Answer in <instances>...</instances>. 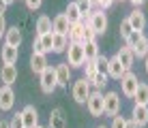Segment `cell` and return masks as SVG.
I'll return each mask as SVG.
<instances>
[{
	"label": "cell",
	"instance_id": "obj_1",
	"mask_svg": "<svg viewBox=\"0 0 148 128\" xmlns=\"http://www.w3.org/2000/svg\"><path fill=\"white\" fill-rule=\"evenodd\" d=\"M67 64L71 68H82L86 62V56H84V45L82 43H69L67 47Z\"/></svg>",
	"mask_w": 148,
	"mask_h": 128
},
{
	"label": "cell",
	"instance_id": "obj_2",
	"mask_svg": "<svg viewBox=\"0 0 148 128\" xmlns=\"http://www.w3.org/2000/svg\"><path fill=\"white\" fill-rule=\"evenodd\" d=\"M90 81L86 79V77H82L73 83V88H71V94H73V100L77 102V105H86V100H88L90 96Z\"/></svg>",
	"mask_w": 148,
	"mask_h": 128
},
{
	"label": "cell",
	"instance_id": "obj_3",
	"mask_svg": "<svg viewBox=\"0 0 148 128\" xmlns=\"http://www.w3.org/2000/svg\"><path fill=\"white\" fill-rule=\"evenodd\" d=\"M120 107L122 105H120L118 92H108V94H103V115H110V117L118 115Z\"/></svg>",
	"mask_w": 148,
	"mask_h": 128
},
{
	"label": "cell",
	"instance_id": "obj_4",
	"mask_svg": "<svg viewBox=\"0 0 148 128\" xmlns=\"http://www.w3.org/2000/svg\"><path fill=\"white\" fill-rule=\"evenodd\" d=\"M86 107H88V113L92 117H101L103 115V92L92 90L88 100H86Z\"/></svg>",
	"mask_w": 148,
	"mask_h": 128
},
{
	"label": "cell",
	"instance_id": "obj_5",
	"mask_svg": "<svg viewBox=\"0 0 148 128\" xmlns=\"http://www.w3.org/2000/svg\"><path fill=\"white\" fill-rule=\"evenodd\" d=\"M118 81H120V90H122V94H125L127 98H133V94H135V90H137V83H140L137 75H133L131 70H127V73L122 75Z\"/></svg>",
	"mask_w": 148,
	"mask_h": 128
},
{
	"label": "cell",
	"instance_id": "obj_6",
	"mask_svg": "<svg viewBox=\"0 0 148 128\" xmlns=\"http://www.w3.org/2000/svg\"><path fill=\"white\" fill-rule=\"evenodd\" d=\"M39 77H41V90H43L45 94H52V92L58 88V81H56V68H54V66H47Z\"/></svg>",
	"mask_w": 148,
	"mask_h": 128
},
{
	"label": "cell",
	"instance_id": "obj_7",
	"mask_svg": "<svg viewBox=\"0 0 148 128\" xmlns=\"http://www.w3.org/2000/svg\"><path fill=\"white\" fill-rule=\"evenodd\" d=\"M19 113H22L24 128H37L39 126V113H37V107L34 105H26Z\"/></svg>",
	"mask_w": 148,
	"mask_h": 128
},
{
	"label": "cell",
	"instance_id": "obj_8",
	"mask_svg": "<svg viewBox=\"0 0 148 128\" xmlns=\"http://www.w3.org/2000/svg\"><path fill=\"white\" fill-rule=\"evenodd\" d=\"M88 26L97 32V37L105 34V30H108V17H105V13L103 11H92V17H90Z\"/></svg>",
	"mask_w": 148,
	"mask_h": 128
},
{
	"label": "cell",
	"instance_id": "obj_9",
	"mask_svg": "<svg viewBox=\"0 0 148 128\" xmlns=\"http://www.w3.org/2000/svg\"><path fill=\"white\" fill-rule=\"evenodd\" d=\"M15 105V92L11 85H2L0 88V111H11Z\"/></svg>",
	"mask_w": 148,
	"mask_h": 128
},
{
	"label": "cell",
	"instance_id": "obj_10",
	"mask_svg": "<svg viewBox=\"0 0 148 128\" xmlns=\"http://www.w3.org/2000/svg\"><path fill=\"white\" fill-rule=\"evenodd\" d=\"M56 68V81H58V88H67L71 81V66L67 62H60L54 66Z\"/></svg>",
	"mask_w": 148,
	"mask_h": 128
},
{
	"label": "cell",
	"instance_id": "obj_11",
	"mask_svg": "<svg viewBox=\"0 0 148 128\" xmlns=\"http://www.w3.org/2000/svg\"><path fill=\"white\" fill-rule=\"evenodd\" d=\"M24 41V34L22 30L17 28V26H11V28H7V32H4V45H11V47H19Z\"/></svg>",
	"mask_w": 148,
	"mask_h": 128
},
{
	"label": "cell",
	"instance_id": "obj_12",
	"mask_svg": "<svg viewBox=\"0 0 148 128\" xmlns=\"http://www.w3.org/2000/svg\"><path fill=\"white\" fill-rule=\"evenodd\" d=\"M0 81H4V85H13L17 81V66L2 64V68H0Z\"/></svg>",
	"mask_w": 148,
	"mask_h": 128
},
{
	"label": "cell",
	"instance_id": "obj_13",
	"mask_svg": "<svg viewBox=\"0 0 148 128\" xmlns=\"http://www.w3.org/2000/svg\"><path fill=\"white\" fill-rule=\"evenodd\" d=\"M116 58H118V62L125 66V70H131L133 68V62H135V56H133V51H131V47H120L118 49V54H116Z\"/></svg>",
	"mask_w": 148,
	"mask_h": 128
},
{
	"label": "cell",
	"instance_id": "obj_14",
	"mask_svg": "<svg viewBox=\"0 0 148 128\" xmlns=\"http://www.w3.org/2000/svg\"><path fill=\"white\" fill-rule=\"evenodd\" d=\"M47 66L49 64H47V56H45V54H32V56H30V68H32V73L41 75Z\"/></svg>",
	"mask_w": 148,
	"mask_h": 128
},
{
	"label": "cell",
	"instance_id": "obj_15",
	"mask_svg": "<svg viewBox=\"0 0 148 128\" xmlns=\"http://www.w3.org/2000/svg\"><path fill=\"white\" fill-rule=\"evenodd\" d=\"M131 115H133L131 120L137 124V128H144V126L148 124V107H146V105H135Z\"/></svg>",
	"mask_w": 148,
	"mask_h": 128
},
{
	"label": "cell",
	"instance_id": "obj_16",
	"mask_svg": "<svg viewBox=\"0 0 148 128\" xmlns=\"http://www.w3.org/2000/svg\"><path fill=\"white\" fill-rule=\"evenodd\" d=\"M127 19H129V24H131V28H133V30H142V32H144V28H146V15L142 13L140 9H133Z\"/></svg>",
	"mask_w": 148,
	"mask_h": 128
},
{
	"label": "cell",
	"instance_id": "obj_17",
	"mask_svg": "<svg viewBox=\"0 0 148 128\" xmlns=\"http://www.w3.org/2000/svg\"><path fill=\"white\" fill-rule=\"evenodd\" d=\"M105 73H108L110 79H120V77L125 75L127 70H125V66L118 62V58L114 56V58H110V62H108V70H105Z\"/></svg>",
	"mask_w": 148,
	"mask_h": 128
},
{
	"label": "cell",
	"instance_id": "obj_18",
	"mask_svg": "<svg viewBox=\"0 0 148 128\" xmlns=\"http://www.w3.org/2000/svg\"><path fill=\"white\" fill-rule=\"evenodd\" d=\"M0 58H2V64H15L19 58V47H11V45H4L0 49Z\"/></svg>",
	"mask_w": 148,
	"mask_h": 128
},
{
	"label": "cell",
	"instance_id": "obj_19",
	"mask_svg": "<svg viewBox=\"0 0 148 128\" xmlns=\"http://www.w3.org/2000/svg\"><path fill=\"white\" fill-rule=\"evenodd\" d=\"M69 47V39H67V34H58V32H54L52 34V51L54 54H64Z\"/></svg>",
	"mask_w": 148,
	"mask_h": 128
},
{
	"label": "cell",
	"instance_id": "obj_20",
	"mask_svg": "<svg viewBox=\"0 0 148 128\" xmlns=\"http://www.w3.org/2000/svg\"><path fill=\"white\" fill-rule=\"evenodd\" d=\"M49 128H67V117L60 107L52 109V113H49Z\"/></svg>",
	"mask_w": 148,
	"mask_h": 128
},
{
	"label": "cell",
	"instance_id": "obj_21",
	"mask_svg": "<svg viewBox=\"0 0 148 128\" xmlns=\"http://www.w3.org/2000/svg\"><path fill=\"white\" fill-rule=\"evenodd\" d=\"M69 28H71V22L67 19V15H64V13H60V15H56V17H54V22H52V30H54V32L67 34Z\"/></svg>",
	"mask_w": 148,
	"mask_h": 128
},
{
	"label": "cell",
	"instance_id": "obj_22",
	"mask_svg": "<svg viewBox=\"0 0 148 128\" xmlns=\"http://www.w3.org/2000/svg\"><path fill=\"white\" fill-rule=\"evenodd\" d=\"M64 15H67V19H69L71 24H82V17H84V13L79 11V7H77L75 0L67 4V13H64Z\"/></svg>",
	"mask_w": 148,
	"mask_h": 128
},
{
	"label": "cell",
	"instance_id": "obj_23",
	"mask_svg": "<svg viewBox=\"0 0 148 128\" xmlns=\"http://www.w3.org/2000/svg\"><path fill=\"white\" fill-rule=\"evenodd\" d=\"M67 39H69V43H82L84 41V24H71Z\"/></svg>",
	"mask_w": 148,
	"mask_h": 128
},
{
	"label": "cell",
	"instance_id": "obj_24",
	"mask_svg": "<svg viewBox=\"0 0 148 128\" xmlns=\"http://www.w3.org/2000/svg\"><path fill=\"white\" fill-rule=\"evenodd\" d=\"M133 100H135V105H146L148 107V83H144V81L137 83V90H135V94H133Z\"/></svg>",
	"mask_w": 148,
	"mask_h": 128
},
{
	"label": "cell",
	"instance_id": "obj_25",
	"mask_svg": "<svg viewBox=\"0 0 148 128\" xmlns=\"http://www.w3.org/2000/svg\"><path fill=\"white\" fill-rule=\"evenodd\" d=\"M47 32H54L52 30V19H49L47 15H41V17L37 19V37L47 34Z\"/></svg>",
	"mask_w": 148,
	"mask_h": 128
},
{
	"label": "cell",
	"instance_id": "obj_26",
	"mask_svg": "<svg viewBox=\"0 0 148 128\" xmlns=\"http://www.w3.org/2000/svg\"><path fill=\"white\" fill-rule=\"evenodd\" d=\"M131 51H133L135 58H146V56H148V39L142 37V39L133 45V47H131Z\"/></svg>",
	"mask_w": 148,
	"mask_h": 128
},
{
	"label": "cell",
	"instance_id": "obj_27",
	"mask_svg": "<svg viewBox=\"0 0 148 128\" xmlns=\"http://www.w3.org/2000/svg\"><path fill=\"white\" fill-rule=\"evenodd\" d=\"M108 73H97L92 79H90V88H95V90H99V92H103V88L108 85Z\"/></svg>",
	"mask_w": 148,
	"mask_h": 128
},
{
	"label": "cell",
	"instance_id": "obj_28",
	"mask_svg": "<svg viewBox=\"0 0 148 128\" xmlns=\"http://www.w3.org/2000/svg\"><path fill=\"white\" fill-rule=\"evenodd\" d=\"M52 34L54 32H47V34H41V37H37L39 45H41V54H52Z\"/></svg>",
	"mask_w": 148,
	"mask_h": 128
},
{
	"label": "cell",
	"instance_id": "obj_29",
	"mask_svg": "<svg viewBox=\"0 0 148 128\" xmlns=\"http://www.w3.org/2000/svg\"><path fill=\"white\" fill-rule=\"evenodd\" d=\"M84 56H86V60H95L97 56H99V45H97V41L84 43Z\"/></svg>",
	"mask_w": 148,
	"mask_h": 128
},
{
	"label": "cell",
	"instance_id": "obj_30",
	"mask_svg": "<svg viewBox=\"0 0 148 128\" xmlns=\"http://www.w3.org/2000/svg\"><path fill=\"white\" fill-rule=\"evenodd\" d=\"M82 68H84V77H86L88 81L92 79V77H95L97 73H99V68H97V62H95V60H86Z\"/></svg>",
	"mask_w": 148,
	"mask_h": 128
},
{
	"label": "cell",
	"instance_id": "obj_31",
	"mask_svg": "<svg viewBox=\"0 0 148 128\" xmlns=\"http://www.w3.org/2000/svg\"><path fill=\"white\" fill-rule=\"evenodd\" d=\"M142 37H144V32H142V30H133V32L129 34V37L125 39V43H127V47H133V45L137 43V41H140Z\"/></svg>",
	"mask_w": 148,
	"mask_h": 128
},
{
	"label": "cell",
	"instance_id": "obj_32",
	"mask_svg": "<svg viewBox=\"0 0 148 128\" xmlns=\"http://www.w3.org/2000/svg\"><path fill=\"white\" fill-rule=\"evenodd\" d=\"M95 62H97V68H99V73H105L108 70V62H110V58H105V56H97L95 58Z\"/></svg>",
	"mask_w": 148,
	"mask_h": 128
},
{
	"label": "cell",
	"instance_id": "obj_33",
	"mask_svg": "<svg viewBox=\"0 0 148 128\" xmlns=\"http://www.w3.org/2000/svg\"><path fill=\"white\" fill-rule=\"evenodd\" d=\"M90 41H97V32L90 28V26H84V41H82V45L90 43Z\"/></svg>",
	"mask_w": 148,
	"mask_h": 128
},
{
	"label": "cell",
	"instance_id": "obj_34",
	"mask_svg": "<svg viewBox=\"0 0 148 128\" xmlns=\"http://www.w3.org/2000/svg\"><path fill=\"white\" fill-rule=\"evenodd\" d=\"M131 32H133V28H131L129 19H122V22H120V37H122V39H127Z\"/></svg>",
	"mask_w": 148,
	"mask_h": 128
},
{
	"label": "cell",
	"instance_id": "obj_35",
	"mask_svg": "<svg viewBox=\"0 0 148 128\" xmlns=\"http://www.w3.org/2000/svg\"><path fill=\"white\" fill-rule=\"evenodd\" d=\"M125 124H127V120L122 115H114V117H112V126L110 128H125Z\"/></svg>",
	"mask_w": 148,
	"mask_h": 128
},
{
	"label": "cell",
	"instance_id": "obj_36",
	"mask_svg": "<svg viewBox=\"0 0 148 128\" xmlns=\"http://www.w3.org/2000/svg\"><path fill=\"white\" fill-rule=\"evenodd\" d=\"M9 128H24V122H22V113H15L13 120L9 122Z\"/></svg>",
	"mask_w": 148,
	"mask_h": 128
},
{
	"label": "cell",
	"instance_id": "obj_37",
	"mask_svg": "<svg viewBox=\"0 0 148 128\" xmlns=\"http://www.w3.org/2000/svg\"><path fill=\"white\" fill-rule=\"evenodd\" d=\"M24 2H26V7L30 9V11H37V9H41L43 0H24Z\"/></svg>",
	"mask_w": 148,
	"mask_h": 128
},
{
	"label": "cell",
	"instance_id": "obj_38",
	"mask_svg": "<svg viewBox=\"0 0 148 128\" xmlns=\"http://www.w3.org/2000/svg\"><path fill=\"white\" fill-rule=\"evenodd\" d=\"M75 2H77V7H79V11H82V13L92 11V7H90V2H88V0H75Z\"/></svg>",
	"mask_w": 148,
	"mask_h": 128
},
{
	"label": "cell",
	"instance_id": "obj_39",
	"mask_svg": "<svg viewBox=\"0 0 148 128\" xmlns=\"http://www.w3.org/2000/svg\"><path fill=\"white\" fill-rule=\"evenodd\" d=\"M7 19H4V15H0V39H4V32H7Z\"/></svg>",
	"mask_w": 148,
	"mask_h": 128
},
{
	"label": "cell",
	"instance_id": "obj_40",
	"mask_svg": "<svg viewBox=\"0 0 148 128\" xmlns=\"http://www.w3.org/2000/svg\"><path fill=\"white\" fill-rule=\"evenodd\" d=\"M112 4H114V0H99V9H101V11H105V9H110Z\"/></svg>",
	"mask_w": 148,
	"mask_h": 128
},
{
	"label": "cell",
	"instance_id": "obj_41",
	"mask_svg": "<svg viewBox=\"0 0 148 128\" xmlns=\"http://www.w3.org/2000/svg\"><path fill=\"white\" fill-rule=\"evenodd\" d=\"M7 2H4V0H0V15H4V13H7Z\"/></svg>",
	"mask_w": 148,
	"mask_h": 128
},
{
	"label": "cell",
	"instance_id": "obj_42",
	"mask_svg": "<svg viewBox=\"0 0 148 128\" xmlns=\"http://www.w3.org/2000/svg\"><path fill=\"white\" fill-rule=\"evenodd\" d=\"M129 2H131V4H133V7L137 9V7H142V4H144L146 0H129Z\"/></svg>",
	"mask_w": 148,
	"mask_h": 128
},
{
	"label": "cell",
	"instance_id": "obj_43",
	"mask_svg": "<svg viewBox=\"0 0 148 128\" xmlns=\"http://www.w3.org/2000/svg\"><path fill=\"white\" fill-rule=\"evenodd\" d=\"M125 128H137V124L133 120H127V124H125Z\"/></svg>",
	"mask_w": 148,
	"mask_h": 128
},
{
	"label": "cell",
	"instance_id": "obj_44",
	"mask_svg": "<svg viewBox=\"0 0 148 128\" xmlns=\"http://www.w3.org/2000/svg\"><path fill=\"white\" fill-rule=\"evenodd\" d=\"M144 70H146V75H148V56L144 58Z\"/></svg>",
	"mask_w": 148,
	"mask_h": 128
},
{
	"label": "cell",
	"instance_id": "obj_45",
	"mask_svg": "<svg viewBox=\"0 0 148 128\" xmlns=\"http://www.w3.org/2000/svg\"><path fill=\"white\" fill-rule=\"evenodd\" d=\"M90 2V7H99V0H88Z\"/></svg>",
	"mask_w": 148,
	"mask_h": 128
},
{
	"label": "cell",
	"instance_id": "obj_46",
	"mask_svg": "<svg viewBox=\"0 0 148 128\" xmlns=\"http://www.w3.org/2000/svg\"><path fill=\"white\" fill-rule=\"evenodd\" d=\"M0 128H9V122H2V120H0Z\"/></svg>",
	"mask_w": 148,
	"mask_h": 128
},
{
	"label": "cell",
	"instance_id": "obj_47",
	"mask_svg": "<svg viewBox=\"0 0 148 128\" xmlns=\"http://www.w3.org/2000/svg\"><path fill=\"white\" fill-rule=\"evenodd\" d=\"M4 2H7V7H11V4L15 2V0H4Z\"/></svg>",
	"mask_w": 148,
	"mask_h": 128
},
{
	"label": "cell",
	"instance_id": "obj_48",
	"mask_svg": "<svg viewBox=\"0 0 148 128\" xmlns=\"http://www.w3.org/2000/svg\"><path fill=\"white\" fill-rule=\"evenodd\" d=\"M97 128H108V126H97Z\"/></svg>",
	"mask_w": 148,
	"mask_h": 128
},
{
	"label": "cell",
	"instance_id": "obj_49",
	"mask_svg": "<svg viewBox=\"0 0 148 128\" xmlns=\"http://www.w3.org/2000/svg\"><path fill=\"white\" fill-rule=\"evenodd\" d=\"M37 128H45V126H37Z\"/></svg>",
	"mask_w": 148,
	"mask_h": 128
}]
</instances>
